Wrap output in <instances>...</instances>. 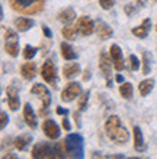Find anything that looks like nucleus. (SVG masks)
I'll use <instances>...</instances> for the list:
<instances>
[{
    "mask_svg": "<svg viewBox=\"0 0 157 159\" xmlns=\"http://www.w3.org/2000/svg\"><path fill=\"white\" fill-rule=\"evenodd\" d=\"M4 48L10 57H17L19 54V39L15 30L7 29L4 35Z\"/></svg>",
    "mask_w": 157,
    "mask_h": 159,
    "instance_id": "obj_5",
    "label": "nucleus"
},
{
    "mask_svg": "<svg viewBox=\"0 0 157 159\" xmlns=\"http://www.w3.org/2000/svg\"><path fill=\"white\" fill-rule=\"evenodd\" d=\"M119 93L125 100H130L132 97V85L130 83H122L121 87H119Z\"/></svg>",
    "mask_w": 157,
    "mask_h": 159,
    "instance_id": "obj_26",
    "label": "nucleus"
},
{
    "mask_svg": "<svg viewBox=\"0 0 157 159\" xmlns=\"http://www.w3.org/2000/svg\"><path fill=\"white\" fill-rule=\"evenodd\" d=\"M150 26H151V20L150 19H144L143 20V23H141L140 26H137V28H132L131 32L132 35H135L137 38H145L147 35H149L150 32Z\"/></svg>",
    "mask_w": 157,
    "mask_h": 159,
    "instance_id": "obj_16",
    "label": "nucleus"
},
{
    "mask_svg": "<svg viewBox=\"0 0 157 159\" xmlns=\"http://www.w3.org/2000/svg\"><path fill=\"white\" fill-rule=\"evenodd\" d=\"M79 72H80V67H79V64L77 62H70V64H67V65L63 68L64 78H67V80L74 78Z\"/></svg>",
    "mask_w": 157,
    "mask_h": 159,
    "instance_id": "obj_18",
    "label": "nucleus"
},
{
    "mask_svg": "<svg viewBox=\"0 0 157 159\" xmlns=\"http://www.w3.org/2000/svg\"><path fill=\"white\" fill-rule=\"evenodd\" d=\"M110 67H112V62L109 61L108 55L105 52H101V57H99V68L102 70L103 75L106 78V85L108 87H112V81H110Z\"/></svg>",
    "mask_w": 157,
    "mask_h": 159,
    "instance_id": "obj_9",
    "label": "nucleus"
},
{
    "mask_svg": "<svg viewBox=\"0 0 157 159\" xmlns=\"http://www.w3.org/2000/svg\"><path fill=\"white\" fill-rule=\"evenodd\" d=\"M81 94V87L80 84L77 83H70L67 84V87L63 90V93H61V100L63 101H67V103H70V101H73L76 97H79Z\"/></svg>",
    "mask_w": 157,
    "mask_h": 159,
    "instance_id": "obj_8",
    "label": "nucleus"
},
{
    "mask_svg": "<svg viewBox=\"0 0 157 159\" xmlns=\"http://www.w3.org/2000/svg\"><path fill=\"white\" fill-rule=\"evenodd\" d=\"M128 68L131 70V71H137L138 68H140V62H138V59H137L135 55H130L128 57Z\"/></svg>",
    "mask_w": 157,
    "mask_h": 159,
    "instance_id": "obj_28",
    "label": "nucleus"
},
{
    "mask_svg": "<svg viewBox=\"0 0 157 159\" xmlns=\"http://www.w3.org/2000/svg\"><path fill=\"white\" fill-rule=\"evenodd\" d=\"M156 29H157V28H156Z\"/></svg>",
    "mask_w": 157,
    "mask_h": 159,
    "instance_id": "obj_40",
    "label": "nucleus"
},
{
    "mask_svg": "<svg viewBox=\"0 0 157 159\" xmlns=\"http://www.w3.org/2000/svg\"><path fill=\"white\" fill-rule=\"evenodd\" d=\"M89 78H90V71L89 70H86L85 74H83V81H87Z\"/></svg>",
    "mask_w": 157,
    "mask_h": 159,
    "instance_id": "obj_36",
    "label": "nucleus"
},
{
    "mask_svg": "<svg viewBox=\"0 0 157 159\" xmlns=\"http://www.w3.org/2000/svg\"><path fill=\"white\" fill-rule=\"evenodd\" d=\"M153 87H154V80L147 78V80H144V81H141L140 85H138V88H140V94L141 96H147V94L151 93Z\"/></svg>",
    "mask_w": 157,
    "mask_h": 159,
    "instance_id": "obj_23",
    "label": "nucleus"
},
{
    "mask_svg": "<svg viewBox=\"0 0 157 159\" xmlns=\"http://www.w3.org/2000/svg\"><path fill=\"white\" fill-rule=\"evenodd\" d=\"M32 158H60L58 156V146L50 145V143H37L32 149Z\"/></svg>",
    "mask_w": 157,
    "mask_h": 159,
    "instance_id": "obj_4",
    "label": "nucleus"
},
{
    "mask_svg": "<svg viewBox=\"0 0 157 159\" xmlns=\"http://www.w3.org/2000/svg\"><path fill=\"white\" fill-rule=\"evenodd\" d=\"M116 81H118V83H122V77L118 75V77H116Z\"/></svg>",
    "mask_w": 157,
    "mask_h": 159,
    "instance_id": "obj_39",
    "label": "nucleus"
},
{
    "mask_svg": "<svg viewBox=\"0 0 157 159\" xmlns=\"http://www.w3.org/2000/svg\"><path fill=\"white\" fill-rule=\"evenodd\" d=\"M74 120H76L77 126H80V121H79V120H80V116H79V113H77V111L74 113Z\"/></svg>",
    "mask_w": 157,
    "mask_h": 159,
    "instance_id": "obj_37",
    "label": "nucleus"
},
{
    "mask_svg": "<svg viewBox=\"0 0 157 159\" xmlns=\"http://www.w3.org/2000/svg\"><path fill=\"white\" fill-rule=\"evenodd\" d=\"M42 32H44V35H45L47 38H51V30L48 29V28H47V26H45V25L42 26Z\"/></svg>",
    "mask_w": 157,
    "mask_h": 159,
    "instance_id": "obj_34",
    "label": "nucleus"
},
{
    "mask_svg": "<svg viewBox=\"0 0 157 159\" xmlns=\"http://www.w3.org/2000/svg\"><path fill=\"white\" fill-rule=\"evenodd\" d=\"M10 7L15 12L31 16V15H37L44 9L45 0H7Z\"/></svg>",
    "mask_w": 157,
    "mask_h": 159,
    "instance_id": "obj_2",
    "label": "nucleus"
},
{
    "mask_svg": "<svg viewBox=\"0 0 157 159\" xmlns=\"http://www.w3.org/2000/svg\"><path fill=\"white\" fill-rule=\"evenodd\" d=\"M87 98H89V91H86L80 97V101H79V109L80 110H86V101H87Z\"/></svg>",
    "mask_w": 157,
    "mask_h": 159,
    "instance_id": "obj_31",
    "label": "nucleus"
},
{
    "mask_svg": "<svg viewBox=\"0 0 157 159\" xmlns=\"http://www.w3.org/2000/svg\"><path fill=\"white\" fill-rule=\"evenodd\" d=\"M143 62H144L143 72L147 75L150 72V62H151V54H150V52H144V54H143Z\"/></svg>",
    "mask_w": 157,
    "mask_h": 159,
    "instance_id": "obj_27",
    "label": "nucleus"
},
{
    "mask_svg": "<svg viewBox=\"0 0 157 159\" xmlns=\"http://www.w3.org/2000/svg\"><path fill=\"white\" fill-rule=\"evenodd\" d=\"M23 117H25L26 125L29 126V127H32V129L37 127V117H35V113L29 103H26L25 107H23Z\"/></svg>",
    "mask_w": 157,
    "mask_h": 159,
    "instance_id": "obj_17",
    "label": "nucleus"
},
{
    "mask_svg": "<svg viewBox=\"0 0 157 159\" xmlns=\"http://www.w3.org/2000/svg\"><path fill=\"white\" fill-rule=\"evenodd\" d=\"M64 143H66V151H67L68 158H83L85 149H83V139H81L80 134H68Z\"/></svg>",
    "mask_w": 157,
    "mask_h": 159,
    "instance_id": "obj_3",
    "label": "nucleus"
},
{
    "mask_svg": "<svg viewBox=\"0 0 157 159\" xmlns=\"http://www.w3.org/2000/svg\"><path fill=\"white\" fill-rule=\"evenodd\" d=\"M77 26H73V25H67V26H64L63 30H61V35H63L66 39H74L76 38V35H77Z\"/></svg>",
    "mask_w": 157,
    "mask_h": 159,
    "instance_id": "obj_24",
    "label": "nucleus"
},
{
    "mask_svg": "<svg viewBox=\"0 0 157 159\" xmlns=\"http://www.w3.org/2000/svg\"><path fill=\"white\" fill-rule=\"evenodd\" d=\"M42 129H44V133L47 134L50 139H57L60 136V127L55 125L54 120H45L42 123Z\"/></svg>",
    "mask_w": 157,
    "mask_h": 159,
    "instance_id": "obj_13",
    "label": "nucleus"
},
{
    "mask_svg": "<svg viewBox=\"0 0 157 159\" xmlns=\"http://www.w3.org/2000/svg\"><path fill=\"white\" fill-rule=\"evenodd\" d=\"M15 26H16L17 30L26 32L28 29H31L34 26V20H31L28 17H17V19H15Z\"/></svg>",
    "mask_w": 157,
    "mask_h": 159,
    "instance_id": "obj_20",
    "label": "nucleus"
},
{
    "mask_svg": "<svg viewBox=\"0 0 157 159\" xmlns=\"http://www.w3.org/2000/svg\"><path fill=\"white\" fill-rule=\"evenodd\" d=\"M21 72L25 80H32L37 74V67H35L34 62H25L21 68Z\"/></svg>",
    "mask_w": 157,
    "mask_h": 159,
    "instance_id": "obj_19",
    "label": "nucleus"
},
{
    "mask_svg": "<svg viewBox=\"0 0 157 159\" xmlns=\"http://www.w3.org/2000/svg\"><path fill=\"white\" fill-rule=\"evenodd\" d=\"M74 17H76V13H74L73 9H66V10H63V12L58 15V19L63 22V23H68V22H71Z\"/></svg>",
    "mask_w": 157,
    "mask_h": 159,
    "instance_id": "obj_25",
    "label": "nucleus"
},
{
    "mask_svg": "<svg viewBox=\"0 0 157 159\" xmlns=\"http://www.w3.org/2000/svg\"><path fill=\"white\" fill-rule=\"evenodd\" d=\"M134 149L138 152H144L147 149V145L144 143L143 132L138 126H134Z\"/></svg>",
    "mask_w": 157,
    "mask_h": 159,
    "instance_id": "obj_14",
    "label": "nucleus"
},
{
    "mask_svg": "<svg viewBox=\"0 0 157 159\" xmlns=\"http://www.w3.org/2000/svg\"><path fill=\"white\" fill-rule=\"evenodd\" d=\"M99 4H101V7H102V9H105V10H109V9L114 7L115 0H99Z\"/></svg>",
    "mask_w": 157,
    "mask_h": 159,
    "instance_id": "obj_30",
    "label": "nucleus"
},
{
    "mask_svg": "<svg viewBox=\"0 0 157 159\" xmlns=\"http://www.w3.org/2000/svg\"><path fill=\"white\" fill-rule=\"evenodd\" d=\"M95 30L98 32V36L102 41H106V39H109L112 36V29H110L109 26L106 25L105 22L102 20H98L96 22V25H95Z\"/></svg>",
    "mask_w": 157,
    "mask_h": 159,
    "instance_id": "obj_15",
    "label": "nucleus"
},
{
    "mask_svg": "<svg viewBox=\"0 0 157 159\" xmlns=\"http://www.w3.org/2000/svg\"><path fill=\"white\" fill-rule=\"evenodd\" d=\"M105 132L106 136L115 142L116 145H124V143L128 142L130 139V133L128 130L121 125V120H119L118 116H110L105 123Z\"/></svg>",
    "mask_w": 157,
    "mask_h": 159,
    "instance_id": "obj_1",
    "label": "nucleus"
},
{
    "mask_svg": "<svg viewBox=\"0 0 157 159\" xmlns=\"http://www.w3.org/2000/svg\"><path fill=\"white\" fill-rule=\"evenodd\" d=\"M6 96H7V103H9V107H10V110H13V111H16L17 109H19V94H17V90L13 85H9L7 88H6Z\"/></svg>",
    "mask_w": 157,
    "mask_h": 159,
    "instance_id": "obj_12",
    "label": "nucleus"
},
{
    "mask_svg": "<svg viewBox=\"0 0 157 159\" xmlns=\"http://www.w3.org/2000/svg\"><path fill=\"white\" fill-rule=\"evenodd\" d=\"M0 116H2V123H0V127H2V129H4V127H6V125H7V121H9V117H7V114L4 113V111H2V114H0Z\"/></svg>",
    "mask_w": 157,
    "mask_h": 159,
    "instance_id": "obj_32",
    "label": "nucleus"
},
{
    "mask_svg": "<svg viewBox=\"0 0 157 159\" xmlns=\"http://www.w3.org/2000/svg\"><path fill=\"white\" fill-rule=\"evenodd\" d=\"M57 113L58 114H64V116H67V109H63V107H57Z\"/></svg>",
    "mask_w": 157,
    "mask_h": 159,
    "instance_id": "obj_35",
    "label": "nucleus"
},
{
    "mask_svg": "<svg viewBox=\"0 0 157 159\" xmlns=\"http://www.w3.org/2000/svg\"><path fill=\"white\" fill-rule=\"evenodd\" d=\"M61 57H63L64 59H67V61H73V59L77 58L76 52H74L71 46L68 45V43H66V42L61 43Z\"/></svg>",
    "mask_w": 157,
    "mask_h": 159,
    "instance_id": "obj_22",
    "label": "nucleus"
},
{
    "mask_svg": "<svg viewBox=\"0 0 157 159\" xmlns=\"http://www.w3.org/2000/svg\"><path fill=\"white\" fill-rule=\"evenodd\" d=\"M31 93H32V94L39 96V98L42 100V109H41V114H47V107L51 104V96H50V91L47 90V87H45V85H42V84H35L34 87L31 88Z\"/></svg>",
    "mask_w": 157,
    "mask_h": 159,
    "instance_id": "obj_6",
    "label": "nucleus"
},
{
    "mask_svg": "<svg viewBox=\"0 0 157 159\" xmlns=\"http://www.w3.org/2000/svg\"><path fill=\"white\" fill-rule=\"evenodd\" d=\"M137 3H138V6H145V4H147V0H137Z\"/></svg>",
    "mask_w": 157,
    "mask_h": 159,
    "instance_id": "obj_38",
    "label": "nucleus"
},
{
    "mask_svg": "<svg viewBox=\"0 0 157 159\" xmlns=\"http://www.w3.org/2000/svg\"><path fill=\"white\" fill-rule=\"evenodd\" d=\"M35 54H37V48H34V46H31V45L25 46V49H23V57H25L26 59H32L35 57Z\"/></svg>",
    "mask_w": 157,
    "mask_h": 159,
    "instance_id": "obj_29",
    "label": "nucleus"
},
{
    "mask_svg": "<svg viewBox=\"0 0 157 159\" xmlns=\"http://www.w3.org/2000/svg\"><path fill=\"white\" fill-rule=\"evenodd\" d=\"M109 55H110V58H112V62H114L115 70H116V71H122L124 70V59H122L121 48H119L118 45H110Z\"/></svg>",
    "mask_w": 157,
    "mask_h": 159,
    "instance_id": "obj_10",
    "label": "nucleus"
},
{
    "mask_svg": "<svg viewBox=\"0 0 157 159\" xmlns=\"http://www.w3.org/2000/svg\"><path fill=\"white\" fill-rule=\"evenodd\" d=\"M41 75H42L44 81H47L52 87H55V84H57V70H55L52 59H47L44 62L42 68H41Z\"/></svg>",
    "mask_w": 157,
    "mask_h": 159,
    "instance_id": "obj_7",
    "label": "nucleus"
},
{
    "mask_svg": "<svg viewBox=\"0 0 157 159\" xmlns=\"http://www.w3.org/2000/svg\"><path fill=\"white\" fill-rule=\"evenodd\" d=\"M63 127H64L66 130H70V129H71V126H70V123H68L67 117H64V119H63Z\"/></svg>",
    "mask_w": 157,
    "mask_h": 159,
    "instance_id": "obj_33",
    "label": "nucleus"
},
{
    "mask_svg": "<svg viewBox=\"0 0 157 159\" xmlns=\"http://www.w3.org/2000/svg\"><path fill=\"white\" fill-rule=\"evenodd\" d=\"M31 140H32V136H31V134H22V136H19V138L15 140V146H16V149H19V151H26V149H28V145L31 143Z\"/></svg>",
    "mask_w": 157,
    "mask_h": 159,
    "instance_id": "obj_21",
    "label": "nucleus"
},
{
    "mask_svg": "<svg viewBox=\"0 0 157 159\" xmlns=\"http://www.w3.org/2000/svg\"><path fill=\"white\" fill-rule=\"evenodd\" d=\"M77 28L80 30L81 35H85V36H89L90 34H93L95 30V23L90 20L87 16H81L79 20H77Z\"/></svg>",
    "mask_w": 157,
    "mask_h": 159,
    "instance_id": "obj_11",
    "label": "nucleus"
}]
</instances>
